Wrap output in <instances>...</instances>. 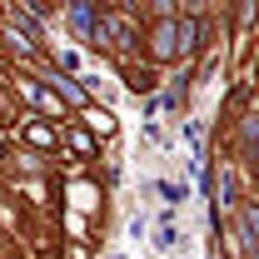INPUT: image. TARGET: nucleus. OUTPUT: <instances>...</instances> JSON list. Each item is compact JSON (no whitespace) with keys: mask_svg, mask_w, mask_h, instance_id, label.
<instances>
[{"mask_svg":"<svg viewBox=\"0 0 259 259\" xmlns=\"http://www.w3.org/2000/svg\"><path fill=\"white\" fill-rule=\"evenodd\" d=\"M25 140H30V145H55V130L35 120V125H25Z\"/></svg>","mask_w":259,"mask_h":259,"instance_id":"nucleus-5","label":"nucleus"},{"mask_svg":"<svg viewBox=\"0 0 259 259\" xmlns=\"http://www.w3.org/2000/svg\"><path fill=\"white\" fill-rule=\"evenodd\" d=\"M70 150H75V155H90V150H95V140H90L85 130H75V135H70Z\"/></svg>","mask_w":259,"mask_h":259,"instance_id":"nucleus-6","label":"nucleus"},{"mask_svg":"<svg viewBox=\"0 0 259 259\" xmlns=\"http://www.w3.org/2000/svg\"><path fill=\"white\" fill-rule=\"evenodd\" d=\"M20 90H25V100H35L45 115H60V95H50V90H40L35 80H20Z\"/></svg>","mask_w":259,"mask_h":259,"instance_id":"nucleus-3","label":"nucleus"},{"mask_svg":"<svg viewBox=\"0 0 259 259\" xmlns=\"http://www.w3.org/2000/svg\"><path fill=\"white\" fill-rule=\"evenodd\" d=\"M90 130H95V135H110V130H115V120L100 110V115H90Z\"/></svg>","mask_w":259,"mask_h":259,"instance_id":"nucleus-7","label":"nucleus"},{"mask_svg":"<svg viewBox=\"0 0 259 259\" xmlns=\"http://www.w3.org/2000/svg\"><path fill=\"white\" fill-rule=\"evenodd\" d=\"M55 95H65L70 105H90V95H85V90H80L75 80H55Z\"/></svg>","mask_w":259,"mask_h":259,"instance_id":"nucleus-4","label":"nucleus"},{"mask_svg":"<svg viewBox=\"0 0 259 259\" xmlns=\"http://www.w3.org/2000/svg\"><path fill=\"white\" fill-rule=\"evenodd\" d=\"M70 20H75V30L85 35V40H95V35H100V20H105V15H95V10L80 0V5H70Z\"/></svg>","mask_w":259,"mask_h":259,"instance_id":"nucleus-2","label":"nucleus"},{"mask_svg":"<svg viewBox=\"0 0 259 259\" xmlns=\"http://www.w3.org/2000/svg\"><path fill=\"white\" fill-rule=\"evenodd\" d=\"M185 45H180V20H160L155 30H150V55L155 60H175Z\"/></svg>","mask_w":259,"mask_h":259,"instance_id":"nucleus-1","label":"nucleus"},{"mask_svg":"<svg viewBox=\"0 0 259 259\" xmlns=\"http://www.w3.org/2000/svg\"><path fill=\"white\" fill-rule=\"evenodd\" d=\"M155 244H160V249H175V244H180V234H175L169 225H160V239H155Z\"/></svg>","mask_w":259,"mask_h":259,"instance_id":"nucleus-9","label":"nucleus"},{"mask_svg":"<svg viewBox=\"0 0 259 259\" xmlns=\"http://www.w3.org/2000/svg\"><path fill=\"white\" fill-rule=\"evenodd\" d=\"M244 229H249V239H254V244H259V209H254V204L244 209Z\"/></svg>","mask_w":259,"mask_h":259,"instance_id":"nucleus-8","label":"nucleus"}]
</instances>
